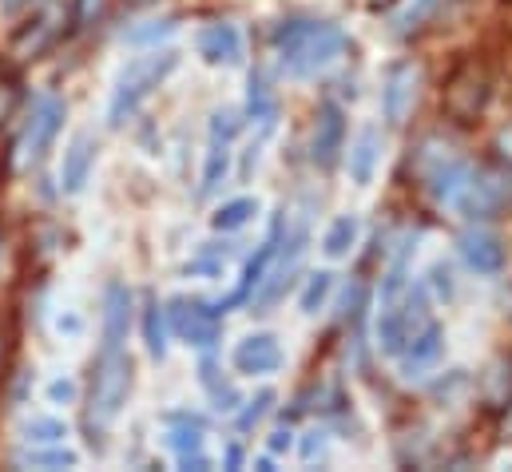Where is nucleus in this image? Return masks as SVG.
I'll use <instances>...</instances> for the list:
<instances>
[{"instance_id": "obj_39", "label": "nucleus", "mask_w": 512, "mask_h": 472, "mask_svg": "<svg viewBox=\"0 0 512 472\" xmlns=\"http://www.w3.org/2000/svg\"><path fill=\"white\" fill-rule=\"evenodd\" d=\"M358 4H366V8H382V4H389V0H358Z\"/></svg>"}, {"instance_id": "obj_23", "label": "nucleus", "mask_w": 512, "mask_h": 472, "mask_svg": "<svg viewBox=\"0 0 512 472\" xmlns=\"http://www.w3.org/2000/svg\"><path fill=\"white\" fill-rule=\"evenodd\" d=\"M258 215V199H231V203H223L215 215H211V227L215 231H223V235H231V231H243L251 219Z\"/></svg>"}, {"instance_id": "obj_16", "label": "nucleus", "mask_w": 512, "mask_h": 472, "mask_svg": "<svg viewBox=\"0 0 512 472\" xmlns=\"http://www.w3.org/2000/svg\"><path fill=\"white\" fill-rule=\"evenodd\" d=\"M96 155H100V143H96L92 131H80V135L68 143L64 163H60V187H64V195H80V191L88 187V175H92V167H96Z\"/></svg>"}, {"instance_id": "obj_41", "label": "nucleus", "mask_w": 512, "mask_h": 472, "mask_svg": "<svg viewBox=\"0 0 512 472\" xmlns=\"http://www.w3.org/2000/svg\"><path fill=\"white\" fill-rule=\"evenodd\" d=\"M131 4H147V0H131Z\"/></svg>"}, {"instance_id": "obj_15", "label": "nucleus", "mask_w": 512, "mask_h": 472, "mask_svg": "<svg viewBox=\"0 0 512 472\" xmlns=\"http://www.w3.org/2000/svg\"><path fill=\"white\" fill-rule=\"evenodd\" d=\"M457 250H461V258H465V266L473 270V274H485V278H493V274H501L505 270V262H509V254H505V242L493 235V231H465L461 242H457Z\"/></svg>"}, {"instance_id": "obj_18", "label": "nucleus", "mask_w": 512, "mask_h": 472, "mask_svg": "<svg viewBox=\"0 0 512 472\" xmlns=\"http://www.w3.org/2000/svg\"><path fill=\"white\" fill-rule=\"evenodd\" d=\"M378 159H382V131L378 127H362L358 139L350 143V183L354 187H370L378 175Z\"/></svg>"}, {"instance_id": "obj_25", "label": "nucleus", "mask_w": 512, "mask_h": 472, "mask_svg": "<svg viewBox=\"0 0 512 472\" xmlns=\"http://www.w3.org/2000/svg\"><path fill=\"white\" fill-rule=\"evenodd\" d=\"M330 290H334V274H330V270H314V274L306 278V290H302V298H298L302 314H306V318H314L318 310H326V302H330Z\"/></svg>"}, {"instance_id": "obj_3", "label": "nucleus", "mask_w": 512, "mask_h": 472, "mask_svg": "<svg viewBox=\"0 0 512 472\" xmlns=\"http://www.w3.org/2000/svg\"><path fill=\"white\" fill-rule=\"evenodd\" d=\"M175 68H179V52H171V48H155V52H143V56L128 60V64L120 68L116 88H112V100H108V123H112V127H124V123L139 112V104H143Z\"/></svg>"}, {"instance_id": "obj_37", "label": "nucleus", "mask_w": 512, "mask_h": 472, "mask_svg": "<svg viewBox=\"0 0 512 472\" xmlns=\"http://www.w3.org/2000/svg\"><path fill=\"white\" fill-rule=\"evenodd\" d=\"M294 445V437L286 433V429H278V433H270V453H286Z\"/></svg>"}, {"instance_id": "obj_4", "label": "nucleus", "mask_w": 512, "mask_h": 472, "mask_svg": "<svg viewBox=\"0 0 512 472\" xmlns=\"http://www.w3.org/2000/svg\"><path fill=\"white\" fill-rule=\"evenodd\" d=\"M72 24H76L72 4L44 0V4H40L16 32H12V40H8V56H12L16 64H32V60L48 56V52L72 32Z\"/></svg>"}, {"instance_id": "obj_12", "label": "nucleus", "mask_w": 512, "mask_h": 472, "mask_svg": "<svg viewBox=\"0 0 512 472\" xmlns=\"http://www.w3.org/2000/svg\"><path fill=\"white\" fill-rule=\"evenodd\" d=\"M199 56L211 64V68H239L243 64V56H247V48H243V32H239V24H231V20H215V24H207V28H199Z\"/></svg>"}, {"instance_id": "obj_40", "label": "nucleus", "mask_w": 512, "mask_h": 472, "mask_svg": "<svg viewBox=\"0 0 512 472\" xmlns=\"http://www.w3.org/2000/svg\"><path fill=\"white\" fill-rule=\"evenodd\" d=\"M28 0H4V8H24Z\"/></svg>"}, {"instance_id": "obj_10", "label": "nucleus", "mask_w": 512, "mask_h": 472, "mask_svg": "<svg viewBox=\"0 0 512 472\" xmlns=\"http://www.w3.org/2000/svg\"><path fill=\"white\" fill-rule=\"evenodd\" d=\"M167 318H171V330L195 346V350H211L223 334V322H219V306H207L199 298H171L167 306Z\"/></svg>"}, {"instance_id": "obj_2", "label": "nucleus", "mask_w": 512, "mask_h": 472, "mask_svg": "<svg viewBox=\"0 0 512 472\" xmlns=\"http://www.w3.org/2000/svg\"><path fill=\"white\" fill-rule=\"evenodd\" d=\"M131 377H135V365L124 346H104L100 357L92 361V381H88V405H84V425H88V441L92 445H104V429L124 413L131 393Z\"/></svg>"}, {"instance_id": "obj_7", "label": "nucleus", "mask_w": 512, "mask_h": 472, "mask_svg": "<svg viewBox=\"0 0 512 472\" xmlns=\"http://www.w3.org/2000/svg\"><path fill=\"white\" fill-rule=\"evenodd\" d=\"M512 199V179L505 171H473L465 175V183L453 191L449 207L461 219H497Z\"/></svg>"}, {"instance_id": "obj_38", "label": "nucleus", "mask_w": 512, "mask_h": 472, "mask_svg": "<svg viewBox=\"0 0 512 472\" xmlns=\"http://www.w3.org/2000/svg\"><path fill=\"white\" fill-rule=\"evenodd\" d=\"M239 465H243V449L231 445V449H227V469H239Z\"/></svg>"}, {"instance_id": "obj_17", "label": "nucleus", "mask_w": 512, "mask_h": 472, "mask_svg": "<svg viewBox=\"0 0 512 472\" xmlns=\"http://www.w3.org/2000/svg\"><path fill=\"white\" fill-rule=\"evenodd\" d=\"M235 369L247 377H266L282 369V346L274 334H247L235 346Z\"/></svg>"}, {"instance_id": "obj_9", "label": "nucleus", "mask_w": 512, "mask_h": 472, "mask_svg": "<svg viewBox=\"0 0 512 472\" xmlns=\"http://www.w3.org/2000/svg\"><path fill=\"white\" fill-rule=\"evenodd\" d=\"M282 235H286V231H282ZM302 254H306V231L298 227V231H290V235L278 242L274 258H270V266H266V274H262V282H258L255 294H251V310L266 314V310L282 298V290L290 286V278H294L298 266H302Z\"/></svg>"}, {"instance_id": "obj_11", "label": "nucleus", "mask_w": 512, "mask_h": 472, "mask_svg": "<svg viewBox=\"0 0 512 472\" xmlns=\"http://www.w3.org/2000/svg\"><path fill=\"white\" fill-rule=\"evenodd\" d=\"M346 151V116L338 104H322L314 119V135H310V159L322 171H334V163Z\"/></svg>"}, {"instance_id": "obj_1", "label": "nucleus", "mask_w": 512, "mask_h": 472, "mask_svg": "<svg viewBox=\"0 0 512 472\" xmlns=\"http://www.w3.org/2000/svg\"><path fill=\"white\" fill-rule=\"evenodd\" d=\"M270 40H274V48L282 56V68L294 80H310V76L334 68L342 60V52L350 48V40H346V32L338 24H330V20H302V16L282 20Z\"/></svg>"}, {"instance_id": "obj_31", "label": "nucleus", "mask_w": 512, "mask_h": 472, "mask_svg": "<svg viewBox=\"0 0 512 472\" xmlns=\"http://www.w3.org/2000/svg\"><path fill=\"white\" fill-rule=\"evenodd\" d=\"M239 127H243V119H239V112H231V108H223V112H215V116H211V135L235 139V135H239Z\"/></svg>"}, {"instance_id": "obj_14", "label": "nucleus", "mask_w": 512, "mask_h": 472, "mask_svg": "<svg viewBox=\"0 0 512 472\" xmlns=\"http://www.w3.org/2000/svg\"><path fill=\"white\" fill-rule=\"evenodd\" d=\"M417 104V68L413 64H393L382 84V116L389 127H401Z\"/></svg>"}, {"instance_id": "obj_42", "label": "nucleus", "mask_w": 512, "mask_h": 472, "mask_svg": "<svg viewBox=\"0 0 512 472\" xmlns=\"http://www.w3.org/2000/svg\"><path fill=\"white\" fill-rule=\"evenodd\" d=\"M0 354H4V346H0Z\"/></svg>"}, {"instance_id": "obj_30", "label": "nucleus", "mask_w": 512, "mask_h": 472, "mask_svg": "<svg viewBox=\"0 0 512 472\" xmlns=\"http://www.w3.org/2000/svg\"><path fill=\"white\" fill-rule=\"evenodd\" d=\"M270 405H274V389H262L255 401H251V409H247V413L239 417V429H255L258 421H262V417L270 413Z\"/></svg>"}, {"instance_id": "obj_29", "label": "nucleus", "mask_w": 512, "mask_h": 472, "mask_svg": "<svg viewBox=\"0 0 512 472\" xmlns=\"http://www.w3.org/2000/svg\"><path fill=\"white\" fill-rule=\"evenodd\" d=\"M247 112L251 119H262L266 127H270V119H274V92H270V84L262 80V76H251V100H247Z\"/></svg>"}, {"instance_id": "obj_35", "label": "nucleus", "mask_w": 512, "mask_h": 472, "mask_svg": "<svg viewBox=\"0 0 512 472\" xmlns=\"http://www.w3.org/2000/svg\"><path fill=\"white\" fill-rule=\"evenodd\" d=\"M429 278H433V286L441 290V298H453V282H449L453 274H449V266H445V262H437V266L429 270Z\"/></svg>"}, {"instance_id": "obj_8", "label": "nucleus", "mask_w": 512, "mask_h": 472, "mask_svg": "<svg viewBox=\"0 0 512 472\" xmlns=\"http://www.w3.org/2000/svg\"><path fill=\"white\" fill-rule=\"evenodd\" d=\"M64 112H68V108H64V100H56V96H44V100L36 104V112L24 123V135H20V143H16V171H32V167H40V163L48 159V151H52V143H56V135H60Z\"/></svg>"}, {"instance_id": "obj_20", "label": "nucleus", "mask_w": 512, "mask_h": 472, "mask_svg": "<svg viewBox=\"0 0 512 472\" xmlns=\"http://www.w3.org/2000/svg\"><path fill=\"white\" fill-rule=\"evenodd\" d=\"M358 238H362V219L358 215H338L326 227V235H322V254L330 262H342V258H350V250L358 246Z\"/></svg>"}, {"instance_id": "obj_36", "label": "nucleus", "mask_w": 512, "mask_h": 472, "mask_svg": "<svg viewBox=\"0 0 512 472\" xmlns=\"http://www.w3.org/2000/svg\"><path fill=\"white\" fill-rule=\"evenodd\" d=\"M48 397H52V401H72V397H76V385H72L68 377H60V381L48 385Z\"/></svg>"}, {"instance_id": "obj_6", "label": "nucleus", "mask_w": 512, "mask_h": 472, "mask_svg": "<svg viewBox=\"0 0 512 472\" xmlns=\"http://www.w3.org/2000/svg\"><path fill=\"white\" fill-rule=\"evenodd\" d=\"M489 100H493V80L477 60L457 64L453 76L445 80V92H441V108L453 123H473L489 108Z\"/></svg>"}, {"instance_id": "obj_33", "label": "nucleus", "mask_w": 512, "mask_h": 472, "mask_svg": "<svg viewBox=\"0 0 512 472\" xmlns=\"http://www.w3.org/2000/svg\"><path fill=\"white\" fill-rule=\"evenodd\" d=\"M326 457V433H306V441H302V461L310 465V461H322Z\"/></svg>"}, {"instance_id": "obj_28", "label": "nucleus", "mask_w": 512, "mask_h": 472, "mask_svg": "<svg viewBox=\"0 0 512 472\" xmlns=\"http://www.w3.org/2000/svg\"><path fill=\"white\" fill-rule=\"evenodd\" d=\"M68 437V425L56 421V417H36L24 425V441L28 445H60Z\"/></svg>"}, {"instance_id": "obj_32", "label": "nucleus", "mask_w": 512, "mask_h": 472, "mask_svg": "<svg viewBox=\"0 0 512 472\" xmlns=\"http://www.w3.org/2000/svg\"><path fill=\"white\" fill-rule=\"evenodd\" d=\"M167 32H175V20H155V24H147V28H135L128 32L131 44H151V40H159V36H167Z\"/></svg>"}, {"instance_id": "obj_34", "label": "nucleus", "mask_w": 512, "mask_h": 472, "mask_svg": "<svg viewBox=\"0 0 512 472\" xmlns=\"http://www.w3.org/2000/svg\"><path fill=\"white\" fill-rule=\"evenodd\" d=\"M104 4H108V0H76V4H72L76 24H92V20H100V16H104Z\"/></svg>"}, {"instance_id": "obj_21", "label": "nucleus", "mask_w": 512, "mask_h": 472, "mask_svg": "<svg viewBox=\"0 0 512 472\" xmlns=\"http://www.w3.org/2000/svg\"><path fill=\"white\" fill-rule=\"evenodd\" d=\"M231 171V139L223 135H211V147H207V167H203V183H199V199H211L223 179Z\"/></svg>"}, {"instance_id": "obj_24", "label": "nucleus", "mask_w": 512, "mask_h": 472, "mask_svg": "<svg viewBox=\"0 0 512 472\" xmlns=\"http://www.w3.org/2000/svg\"><path fill=\"white\" fill-rule=\"evenodd\" d=\"M163 322H167V310L155 302V298H147V310H143V342H147V354L159 357L167 354V334H163Z\"/></svg>"}, {"instance_id": "obj_22", "label": "nucleus", "mask_w": 512, "mask_h": 472, "mask_svg": "<svg viewBox=\"0 0 512 472\" xmlns=\"http://www.w3.org/2000/svg\"><path fill=\"white\" fill-rule=\"evenodd\" d=\"M199 381H203V389L211 393L215 409H223V413H235V409H239V389H235L227 377H219V369H215L211 357H203V365H199Z\"/></svg>"}, {"instance_id": "obj_19", "label": "nucleus", "mask_w": 512, "mask_h": 472, "mask_svg": "<svg viewBox=\"0 0 512 472\" xmlns=\"http://www.w3.org/2000/svg\"><path fill=\"white\" fill-rule=\"evenodd\" d=\"M131 326V290L124 282H112L104 290V346H124Z\"/></svg>"}, {"instance_id": "obj_13", "label": "nucleus", "mask_w": 512, "mask_h": 472, "mask_svg": "<svg viewBox=\"0 0 512 472\" xmlns=\"http://www.w3.org/2000/svg\"><path fill=\"white\" fill-rule=\"evenodd\" d=\"M441 357H445V330H441V322L433 318L429 326H421V330L405 342V350L397 354V361H401V373H405V377H425V373H433V369L441 365Z\"/></svg>"}, {"instance_id": "obj_26", "label": "nucleus", "mask_w": 512, "mask_h": 472, "mask_svg": "<svg viewBox=\"0 0 512 472\" xmlns=\"http://www.w3.org/2000/svg\"><path fill=\"white\" fill-rule=\"evenodd\" d=\"M20 465H28V469H72L76 453L60 449V445H32L28 453H20Z\"/></svg>"}, {"instance_id": "obj_27", "label": "nucleus", "mask_w": 512, "mask_h": 472, "mask_svg": "<svg viewBox=\"0 0 512 472\" xmlns=\"http://www.w3.org/2000/svg\"><path fill=\"white\" fill-rule=\"evenodd\" d=\"M20 104H24V84H20V76L8 72V68H0V127H8V123L16 119Z\"/></svg>"}, {"instance_id": "obj_5", "label": "nucleus", "mask_w": 512, "mask_h": 472, "mask_svg": "<svg viewBox=\"0 0 512 472\" xmlns=\"http://www.w3.org/2000/svg\"><path fill=\"white\" fill-rule=\"evenodd\" d=\"M409 171H413V179H417L437 203H449L453 191L465 183L469 163H465L449 143H441L437 135H429V139H421V147L413 151Z\"/></svg>"}]
</instances>
